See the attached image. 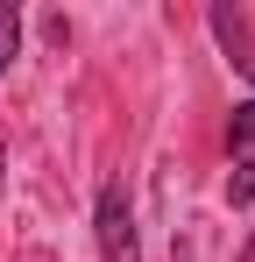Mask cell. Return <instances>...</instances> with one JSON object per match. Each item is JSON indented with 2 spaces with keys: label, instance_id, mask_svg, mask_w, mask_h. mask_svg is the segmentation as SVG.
I'll return each instance as SVG.
<instances>
[{
  "label": "cell",
  "instance_id": "obj_1",
  "mask_svg": "<svg viewBox=\"0 0 255 262\" xmlns=\"http://www.w3.org/2000/svg\"><path fill=\"white\" fill-rule=\"evenodd\" d=\"M92 234H99V262H142V241H135V206H128V184H121V177H107V184H99Z\"/></svg>",
  "mask_w": 255,
  "mask_h": 262
},
{
  "label": "cell",
  "instance_id": "obj_3",
  "mask_svg": "<svg viewBox=\"0 0 255 262\" xmlns=\"http://www.w3.org/2000/svg\"><path fill=\"white\" fill-rule=\"evenodd\" d=\"M22 57V7L14 0H0V78H7V64Z\"/></svg>",
  "mask_w": 255,
  "mask_h": 262
},
{
  "label": "cell",
  "instance_id": "obj_2",
  "mask_svg": "<svg viewBox=\"0 0 255 262\" xmlns=\"http://www.w3.org/2000/svg\"><path fill=\"white\" fill-rule=\"evenodd\" d=\"M213 36H220V50L255 78V29H248V14H241V7H213Z\"/></svg>",
  "mask_w": 255,
  "mask_h": 262
},
{
  "label": "cell",
  "instance_id": "obj_6",
  "mask_svg": "<svg viewBox=\"0 0 255 262\" xmlns=\"http://www.w3.org/2000/svg\"><path fill=\"white\" fill-rule=\"evenodd\" d=\"M0 177H7V142H0Z\"/></svg>",
  "mask_w": 255,
  "mask_h": 262
},
{
  "label": "cell",
  "instance_id": "obj_4",
  "mask_svg": "<svg viewBox=\"0 0 255 262\" xmlns=\"http://www.w3.org/2000/svg\"><path fill=\"white\" fill-rule=\"evenodd\" d=\"M227 199H234V206H248V199H255V156H241V170L227 177Z\"/></svg>",
  "mask_w": 255,
  "mask_h": 262
},
{
  "label": "cell",
  "instance_id": "obj_7",
  "mask_svg": "<svg viewBox=\"0 0 255 262\" xmlns=\"http://www.w3.org/2000/svg\"><path fill=\"white\" fill-rule=\"evenodd\" d=\"M241 262H255V241H248V248H241Z\"/></svg>",
  "mask_w": 255,
  "mask_h": 262
},
{
  "label": "cell",
  "instance_id": "obj_5",
  "mask_svg": "<svg viewBox=\"0 0 255 262\" xmlns=\"http://www.w3.org/2000/svg\"><path fill=\"white\" fill-rule=\"evenodd\" d=\"M227 142H234V149H248V142H255V99H248V106H234V121H227Z\"/></svg>",
  "mask_w": 255,
  "mask_h": 262
}]
</instances>
